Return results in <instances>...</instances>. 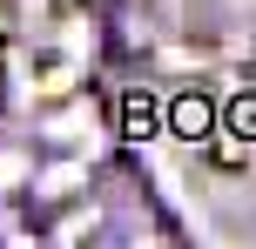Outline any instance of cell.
Here are the masks:
<instances>
[{"label":"cell","instance_id":"obj_4","mask_svg":"<svg viewBox=\"0 0 256 249\" xmlns=\"http://www.w3.org/2000/svg\"><path fill=\"white\" fill-rule=\"evenodd\" d=\"M243 155H250L243 135H222V142H216V162H230V169H243Z\"/></svg>","mask_w":256,"mask_h":249},{"label":"cell","instance_id":"obj_2","mask_svg":"<svg viewBox=\"0 0 256 249\" xmlns=\"http://www.w3.org/2000/svg\"><path fill=\"white\" fill-rule=\"evenodd\" d=\"M148 135H155V94L128 88L122 94V142H148Z\"/></svg>","mask_w":256,"mask_h":249},{"label":"cell","instance_id":"obj_1","mask_svg":"<svg viewBox=\"0 0 256 249\" xmlns=\"http://www.w3.org/2000/svg\"><path fill=\"white\" fill-rule=\"evenodd\" d=\"M168 135H182V142H209V135H216V101H209L202 88H182L176 101H168Z\"/></svg>","mask_w":256,"mask_h":249},{"label":"cell","instance_id":"obj_3","mask_svg":"<svg viewBox=\"0 0 256 249\" xmlns=\"http://www.w3.org/2000/svg\"><path fill=\"white\" fill-rule=\"evenodd\" d=\"M230 128L243 135V142H256V94H243V101H230Z\"/></svg>","mask_w":256,"mask_h":249}]
</instances>
